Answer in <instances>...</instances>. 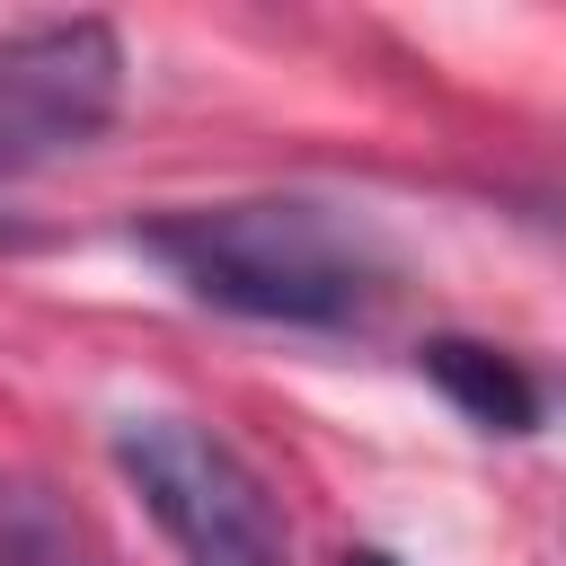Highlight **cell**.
I'll return each instance as SVG.
<instances>
[{
	"instance_id": "1",
	"label": "cell",
	"mask_w": 566,
	"mask_h": 566,
	"mask_svg": "<svg viewBox=\"0 0 566 566\" xmlns=\"http://www.w3.org/2000/svg\"><path fill=\"white\" fill-rule=\"evenodd\" d=\"M133 248L203 310L256 318V327H310L345 336L371 327L389 301L380 239L310 195H239V203H186L133 230Z\"/></svg>"
},
{
	"instance_id": "2",
	"label": "cell",
	"mask_w": 566,
	"mask_h": 566,
	"mask_svg": "<svg viewBox=\"0 0 566 566\" xmlns=\"http://www.w3.org/2000/svg\"><path fill=\"white\" fill-rule=\"evenodd\" d=\"M115 469L168 531L186 566H292V522L274 486L195 416H124L115 424Z\"/></svg>"
},
{
	"instance_id": "3",
	"label": "cell",
	"mask_w": 566,
	"mask_h": 566,
	"mask_svg": "<svg viewBox=\"0 0 566 566\" xmlns=\"http://www.w3.org/2000/svg\"><path fill=\"white\" fill-rule=\"evenodd\" d=\"M124 106V44L106 18H44L0 35V186L80 159Z\"/></svg>"
},
{
	"instance_id": "4",
	"label": "cell",
	"mask_w": 566,
	"mask_h": 566,
	"mask_svg": "<svg viewBox=\"0 0 566 566\" xmlns=\"http://www.w3.org/2000/svg\"><path fill=\"white\" fill-rule=\"evenodd\" d=\"M416 371H424L478 433H531V424H539V380H531L513 354L478 345V336H424Z\"/></svg>"
},
{
	"instance_id": "5",
	"label": "cell",
	"mask_w": 566,
	"mask_h": 566,
	"mask_svg": "<svg viewBox=\"0 0 566 566\" xmlns=\"http://www.w3.org/2000/svg\"><path fill=\"white\" fill-rule=\"evenodd\" d=\"M0 566H106V548L71 495L27 469H0Z\"/></svg>"
},
{
	"instance_id": "6",
	"label": "cell",
	"mask_w": 566,
	"mask_h": 566,
	"mask_svg": "<svg viewBox=\"0 0 566 566\" xmlns=\"http://www.w3.org/2000/svg\"><path fill=\"white\" fill-rule=\"evenodd\" d=\"M336 566H398V557H380V548H345Z\"/></svg>"
}]
</instances>
